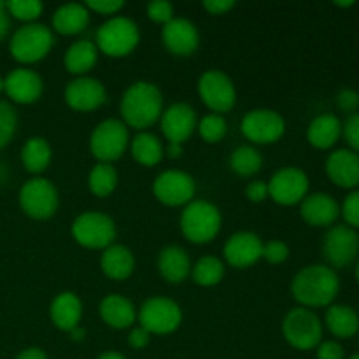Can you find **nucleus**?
I'll return each instance as SVG.
<instances>
[{"mask_svg":"<svg viewBox=\"0 0 359 359\" xmlns=\"http://www.w3.org/2000/svg\"><path fill=\"white\" fill-rule=\"evenodd\" d=\"M119 112L126 126L146 132L163 114V93L151 81H135L123 93Z\"/></svg>","mask_w":359,"mask_h":359,"instance_id":"1","label":"nucleus"},{"mask_svg":"<svg viewBox=\"0 0 359 359\" xmlns=\"http://www.w3.org/2000/svg\"><path fill=\"white\" fill-rule=\"evenodd\" d=\"M340 291V280L328 265L304 266L291 280V294L305 309L330 307Z\"/></svg>","mask_w":359,"mask_h":359,"instance_id":"2","label":"nucleus"},{"mask_svg":"<svg viewBox=\"0 0 359 359\" xmlns=\"http://www.w3.org/2000/svg\"><path fill=\"white\" fill-rule=\"evenodd\" d=\"M223 216L221 210L207 200H193L182 209L179 228L186 241L191 244H209L221 231Z\"/></svg>","mask_w":359,"mask_h":359,"instance_id":"3","label":"nucleus"},{"mask_svg":"<svg viewBox=\"0 0 359 359\" xmlns=\"http://www.w3.org/2000/svg\"><path fill=\"white\" fill-rule=\"evenodd\" d=\"M140 42V28L132 18L112 16L100 25L95 37L98 53L111 58H123L135 51Z\"/></svg>","mask_w":359,"mask_h":359,"instance_id":"4","label":"nucleus"},{"mask_svg":"<svg viewBox=\"0 0 359 359\" xmlns=\"http://www.w3.org/2000/svg\"><path fill=\"white\" fill-rule=\"evenodd\" d=\"M55 46L53 30L44 23H28L18 28L9 42V53L18 63L32 65L49 55Z\"/></svg>","mask_w":359,"mask_h":359,"instance_id":"5","label":"nucleus"},{"mask_svg":"<svg viewBox=\"0 0 359 359\" xmlns=\"http://www.w3.org/2000/svg\"><path fill=\"white\" fill-rule=\"evenodd\" d=\"M130 146L128 126L116 118L98 123L90 135V151L98 163H112L125 154Z\"/></svg>","mask_w":359,"mask_h":359,"instance_id":"6","label":"nucleus"},{"mask_svg":"<svg viewBox=\"0 0 359 359\" xmlns=\"http://www.w3.org/2000/svg\"><path fill=\"white\" fill-rule=\"evenodd\" d=\"M74 241L86 249H107L116 241V223L109 214L98 210L81 212L70 226Z\"/></svg>","mask_w":359,"mask_h":359,"instance_id":"7","label":"nucleus"},{"mask_svg":"<svg viewBox=\"0 0 359 359\" xmlns=\"http://www.w3.org/2000/svg\"><path fill=\"white\" fill-rule=\"evenodd\" d=\"M283 335L294 349H316L323 342V321L311 309L294 307L284 316Z\"/></svg>","mask_w":359,"mask_h":359,"instance_id":"8","label":"nucleus"},{"mask_svg":"<svg viewBox=\"0 0 359 359\" xmlns=\"http://www.w3.org/2000/svg\"><path fill=\"white\" fill-rule=\"evenodd\" d=\"M21 210L28 217L37 221L49 219L56 214L60 205V195L56 186L49 179L37 175L32 177L21 186L20 195H18Z\"/></svg>","mask_w":359,"mask_h":359,"instance_id":"9","label":"nucleus"},{"mask_svg":"<svg viewBox=\"0 0 359 359\" xmlns=\"http://www.w3.org/2000/svg\"><path fill=\"white\" fill-rule=\"evenodd\" d=\"M137 321L151 335H170L181 326L182 309L172 298L151 297L140 305Z\"/></svg>","mask_w":359,"mask_h":359,"instance_id":"10","label":"nucleus"},{"mask_svg":"<svg viewBox=\"0 0 359 359\" xmlns=\"http://www.w3.org/2000/svg\"><path fill=\"white\" fill-rule=\"evenodd\" d=\"M198 95L207 109L214 114H226L237 104V90L226 72L210 69L198 79Z\"/></svg>","mask_w":359,"mask_h":359,"instance_id":"11","label":"nucleus"},{"mask_svg":"<svg viewBox=\"0 0 359 359\" xmlns=\"http://www.w3.org/2000/svg\"><path fill=\"white\" fill-rule=\"evenodd\" d=\"M242 135L252 144L269 146L279 142L286 133V121L283 114L273 109H252L241 121Z\"/></svg>","mask_w":359,"mask_h":359,"instance_id":"12","label":"nucleus"},{"mask_svg":"<svg viewBox=\"0 0 359 359\" xmlns=\"http://www.w3.org/2000/svg\"><path fill=\"white\" fill-rule=\"evenodd\" d=\"M323 255L332 269H346L353 265L359 255V235L347 224L330 228L323 241Z\"/></svg>","mask_w":359,"mask_h":359,"instance_id":"13","label":"nucleus"},{"mask_svg":"<svg viewBox=\"0 0 359 359\" xmlns=\"http://www.w3.org/2000/svg\"><path fill=\"white\" fill-rule=\"evenodd\" d=\"M153 193L163 205L184 207L195 200L196 182L182 170H163L154 179Z\"/></svg>","mask_w":359,"mask_h":359,"instance_id":"14","label":"nucleus"},{"mask_svg":"<svg viewBox=\"0 0 359 359\" xmlns=\"http://www.w3.org/2000/svg\"><path fill=\"white\" fill-rule=\"evenodd\" d=\"M269 196L284 207L297 205L309 195V175L298 167H283L266 181Z\"/></svg>","mask_w":359,"mask_h":359,"instance_id":"15","label":"nucleus"},{"mask_svg":"<svg viewBox=\"0 0 359 359\" xmlns=\"http://www.w3.org/2000/svg\"><path fill=\"white\" fill-rule=\"evenodd\" d=\"M65 104L72 111L91 112L100 109L107 100V90L97 77L81 76L70 81L63 91Z\"/></svg>","mask_w":359,"mask_h":359,"instance_id":"16","label":"nucleus"},{"mask_svg":"<svg viewBox=\"0 0 359 359\" xmlns=\"http://www.w3.org/2000/svg\"><path fill=\"white\" fill-rule=\"evenodd\" d=\"M196 125H198L196 111L186 102H175L168 105L160 118L161 133L167 142L182 144V146L196 132Z\"/></svg>","mask_w":359,"mask_h":359,"instance_id":"17","label":"nucleus"},{"mask_svg":"<svg viewBox=\"0 0 359 359\" xmlns=\"http://www.w3.org/2000/svg\"><path fill=\"white\" fill-rule=\"evenodd\" d=\"M263 241L255 231H237L224 242V263L238 270L255 266L262 259Z\"/></svg>","mask_w":359,"mask_h":359,"instance_id":"18","label":"nucleus"},{"mask_svg":"<svg viewBox=\"0 0 359 359\" xmlns=\"http://www.w3.org/2000/svg\"><path fill=\"white\" fill-rule=\"evenodd\" d=\"M161 42H163L165 49L172 53L174 56H186L193 55L200 46V32L193 21L186 20V18H174L163 25L161 28Z\"/></svg>","mask_w":359,"mask_h":359,"instance_id":"19","label":"nucleus"},{"mask_svg":"<svg viewBox=\"0 0 359 359\" xmlns=\"http://www.w3.org/2000/svg\"><path fill=\"white\" fill-rule=\"evenodd\" d=\"M4 91L14 104L30 105L35 104L44 93V81L35 70L18 67L4 79Z\"/></svg>","mask_w":359,"mask_h":359,"instance_id":"20","label":"nucleus"},{"mask_svg":"<svg viewBox=\"0 0 359 359\" xmlns=\"http://www.w3.org/2000/svg\"><path fill=\"white\" fill-rule=\"evenodd\" d=\"M300 216L311 226H332L339 219L340 205L328 193H311L300 202Z\"/></svg>","mask_w":359,"mask_h":359,"instance_id":"21","label":"nucleus"},{"mask_svg":"<svg viewBox=\"0 0 359 359\" xmlns=\"http://www.w3.org/2000/svg\"><path fill=\"white\" fill-rule=\"evenodd\" d=\"M326 175L339 188L354 189L359 186V154L351 149H337L326 158Z\"/></svg>","mask_w":359,"mask_h":359,"instance_id":"22","label":"nucleus"},{"mask_svg":"<svg viewBox=\"0 0 359 359\" xmlns=\"http://www.w3.org/2000/svg\"><path fill=\"white\" fill-rule=\"evenodd\" d=\"M156 266L161 279L168 284H182L188 277H191V259L188 251L181 245H165L158 255Z\"/></svg>","mask_w":359,"mask_h":359,"instance_id":"23","label":"nucleus"},{"mask_svg":"<svg viewBox=\"0 0 359 359\" xmlns=\"http://www.w3.org/2000/svg\"><path fill=\"white\" fill-rule=\"evenodd\" d=\"M49 318L51 323L62 332L69 333L81 325L83 319V302L72 291H62L55 297L49 305Z\"/></svg>","mask_w":359,"mask_h":359,"instance_id":"24","label":"nucleus"},{"mask_svg":"<svg viewBox=\"0 0 359 359\" xmlns=\"http://www.w3.org/2000/svg\"><path fill=\"white\" fill-rule=\"evenodd\" d=\"M98 312H100L102 321L114 330L133 328L137 321L135 305L128 298L118 293L107 294L105 298H102Z\"/></svg>","mask_w":359,"mask_h":359,"instance_id":"25","label":"nucleus"},{"mask_svg":"<svg viewBox=\"0 0 359 359\" xmlns=\"http://www.w3.org/2000/svg\"><path fill=\"white\" fill-rule=\"evenodd\" d=\"M91 13L81 2H69L53 13V30L60 35H79L90 25Z\"/></svg>","mask_w":359,"mask_h":359,"instance_id":"26","label":"nucleus"},{"mask_svg":"<svg viewBox=\"0 0 359 359\" xmlns=\"http://www.w3.org/2000/svg\"><path fill=\"white\" fill-rule=\"evenodd\" d=\"M100 269L111 280H126L135 270V256L126 245L112 244L102 251Z\"/></svg>","mask_w":359,"mask_h":359,"instance_id":"27","label":"nucleus"},{"mask_svg":"<svg viewBox=\"0 0 359 359\" xmlns=\"http://www.w3.org/2000/svg\"><path fill=\"white\" fill-rule=\"evenodd\" d=\"M342 135V121L335 114H319L307 128V140L316 149H330Z\"/></svg>","mask_w":359,"mask_h":359,"instance_id":"28","label":"nucleus"},{"mask_svg":"<svg viewBox=\"0 0 359 359\" xmlns=\"http://www.w3.org/2000/svg\"><path fill=\"white\" fill-rule=\"evenodd\" d=\"M98 62V49L95 42L88 41V39H81V41L72 42L69 49L63 56V65L69 70L72 76L81 77L86 76Z\"/></svg>","mask_w":359,"mask_h":359,"instance_id":"29","label":"nucleus"},{"mask_svg":"<svg viewBox=\"0 0 359 359\" xmlns=\"http://www.w3.org/2000/svg\"><path fill=\"white\" fill-rule=\"evenodd\" d=\"M130 154L133 160L142 167H156L165 156V146L151 132H139L133 139H130Z\"/></svg>","mask_w":359,"mask_h":359,"instance_id":"30","label":"nucleus"},{"mask_svg":"<svg viewBox=\"0 0 359 359\" xmlns=\"http://www.w3.org/2000/svg\"><path fill=\"white\" fill-rule=\"evenodd\" d=\"M325 325L333 337L337 339H351L359 330L358 312L349 305H330L326 309Z\"/></svg>","mask_w":359,"mask_h":359,"instance_id":"31","label":"nucleus"},{"mask_svg":"<svg viewBox=\"0 0 359 359\" xmlns=\"http://www.w3.org/2000/svg\"><path fill=\"white\" fill-rule=\"evenodd\" d=\"M53 160V149L44 137H30L21 147V163L34 177L46 172Z\"/></svg>","mask_w":359,"mask_h":359,"instance_id":"32","label":"nucleus"},{"mask_svg":"<svg viewBox=\"0 0 359 359\" xmlns=\"http://www.w3.org/2000/svg\"><path fill=\"white\" fill-rule=\"evenodd\" d=\"M224 270H226V266H224V262L221 258L212 255L202 256L191 266L193 283L202 287H214L223 280Z\"/></svg>","mask_w":359,"mask_h":359,"instance_id":"33","label":"nucleus"},{"mask_svg":"<svg viewBox=\"0 0 359 359\" xmlns=\"http://www.w3.org/2000/svg\"><path fill=\"white\" fill-rule=\"evenodd\" d=\"M263 167V156L255 146L244 144L230 154V168L241 177H252Z\"/></svg>","mask_w":359,"mask_h":359,"instance_id":"34","label":"nucleus"},{"mask_svg":"<svg viewBox=\"0 0 359 359\" xmlns=\"http://www.w3.org/2000/svg\"><path fill=\"white\" fill-rule=\"evenodd\" d=\"M118 170L112 163H97L88 174V188L98 198H107L118 186Z\"/></svg>","mask_w":359,"mask_h":359,"instance_id":"35","label":"nucleus"},{"mask_svg":"<svg viewBox=\"0 0 359 359\" xmlns=\"http://www.w3.org/2000/svg\"><path fill=\"white\" fill-rule=\"evenodd\" d=\"M196 132H198V135L202 137L203 142L217 144L226 137L228 123L226 119H224V116L210 112V114L203 116L202 119H198Z\"/></svg>","mask_w":359,"mask_h":359,"instance_id":"36","label":"nucleus"},{"mask_svg":"<svg viewBox=\"0 0 359 359\" xmlns=\"http://www.w3.org/2000/svg\"><path fill=\"white\" fill-rule=\"evenodd\" d=\"M6 11L11 18L28 25L35 23L41 18L44 13V4L41 0H7Z\"/></svg>","mask_w":359,"mask_h":359,"instance_id":"37","label":"nucleus"},{"mask_svg":"<svg viewBox=\"0 0 359 359\" xmlns=\"http://www.w3.org/2000/svg\"><path fill=\"white\" fill-rule=\"evenodd\" d=\"M18 130L16 109L6 100H0V149L13 140Z\"/></svg>","mask_w":359,"mask_h":359,"instance_id":"38","label":"nucleus"},{"mask_svg":"<svg viewBox=\"0 0 359 359\" xmlns=\"http://www.w3.org/2000/svg\"><path fill=\"white\" fill-rule=\"evenodd\" d=\"M287 258H290V248L284 241L272 238V241L263 244L262 259H265L270 265H283Z\"/></svg>","mask_w":359,"mask_h":359,"instance_id":"39","label":"nucleus"},{"mask_svg":"<svg viewBox=\"0 0 359 359\" xmlns=\"http://www.w3.org/2000/svg\"><path fill=\"white\" fill-rule=\"evenodd\" d=\"M146 14L151 21L160 25H167L174 20V6L168 0H151L146 6Z\"/></svg>","mask_w":359,"mask_h":359,"instance_id":"40","label":"nucleus"},{"mask_svg":"<svg viewBox=\"0 0 359 359\" xmlns=\"http://www.w3.org/2000/svg\"><path fill=\"white\" fill-rule=\"evenodd\" d=\"M344 219H346L347 226L358 230L359 228V189H354L353 193L346 196L342 207H340Z\"/></svg>","mask_w":359,"mask_h":359,"instance_id":"41","label":"nucleus"},{"mask_svg":"<svg viewBox=\"0 0 359 359\" xmlns=\"http://www.w3.org/2000/svg\"><path fill=\"white\" fill-rule=\"evenodd\" d=\"M337 107L340 109L342 112H346L347 116L356 114L359 109V93L353 88H344L337 93Z\"/></svg>","mask_w":359,"mask_h":359,"instance_id":"42","label":"nucleus"},{"mask_svg":"<svg viewBox=\"0 0 359 359\" xmlns=\"http://www.w3.org/2000/svg\"><path fill=\"white\" fill-rule=\"evenodd\" d=\"M84 6L88 7L90 13L112 18L125 7V2L123 0H88V2H84Z\"/></svg>","mask_w":359,"mask_h":359,"instance_id":"43","label":"nucleus"},{"mask_svg":"<svg viewBox=\"0 0 359 359\" xmlns=\"http://www.w3.org/2000/svg\"><path fill=\"white\" fill-rule=\"evenodd\" d=\"M342 135L346 137L351 151L359 154V112L347 116L346 121L342 123Z\"/></svg>","mask_w":359,"mask_h":359,"instance_id":"44","label":"nucleus"},{"mask_svg":"<svg viewBox=\"0 0 359 359\" xmlns=\"http://www.w3.org/2000/svg\"><path fill=\"white\" fill-rule=\"evenodd\" d=\"M245 196H248L249 202H252V203H262V202H265L266 198H270L269 184H266V181L255 179V181L249 182V184L245 186Z\"/></svg>","mask_w":359,"mask_h":359,"instance_id":"45","label":"nucleus"},{"mask_svg":"<svg viewBox=\"0 0 359 359\" xmlns=\"http://www.w3.org/2000/svg\"><path fill=\"white\" fill-rule=\"evenodd\" d=\"M316 356L318 359H346V354H344V347L340 346L335 340H326V342H321L318 347H316Z\"/></svg>","mask_w":359,"mask_h":359,"instance_id":"46","label":"nucleus"},{"mask_svg":"<svg viewBox=\"0 0 359 359\" xmlns=\"http://www.w3.org/2000/svg\"><path fill=\"white\" fill-rule=\"evenodd\" d=\"M149 342H151V333L147 332V330H144L142 326H135V328H132V332H130L128 335V344L132 349L135 351L146 349V347L149 346Z\"/></svg>","mask_w":359,"mask_h":359,"instance_id":"47","label":"nucleus"},{"mask_svg":"<svg viewBox=\"0 0 359 359\" xmlns=\"http://www.w3.org/2000/svg\"><path fill=\"white\" fill-rule=\"evenodd\" d=\"M202 7L212 16H221V14H226L228 11H231L235 7L233 0H205L202 2Z\"/></svg>","mask_w":359,"mask_h":359,"instance_id":"48","label":"nucleus"},{"mask_svg":"<svg viewBox=\"0 0 359 359\" xmlns=\"http://www.w3.org/2000/svg\"><path fill=\"white\" fill-rule=\"evenodd\" d=\"M11 32V16L6 11V2L0 0V42L9 35Z\"/></svg>","mask_w":359,"mask_h":359,"instance_id":"49","label":"nucleus"},{"mask_svg":"<svg viewBox=\"0 0 359 359\" xmlns=\"http://www.w3.org/2000/svg\"><path fill=\"white\" fill-rule=\"evenodd\" d=\"M16 359H49L41 347H27L18 354Z\"/></svg>","mask_w":359,"mask_h":359,"instance_id":"50","label":"nucleus"},{"mask_svg":"<svg viewBox=\"0 0 359 359\" xmlns=\"http://www.w3.org/2000/svg\"><path fill=\"white\" fill-rule=\"evenodd\" d=\"M182 153H184V146H182V144L167 142V146H165V156L172 158V160H177V158H181Z\"/></svg>","mask_w":359,"mask_h":359,"instance_id":"51","label":"nucleus"},{"mask_svg":"<svg viewBox=\"0 0 359 359\" xmlns=\"http://www.w3.org/2000/svg\"><path fill=\"white\" fill-rule=\"evenodd\" d=\"M69 337H70V340H74V342H83L84 337H86V330L79 325V326H76L74 330H70Z\"/></svg>","mask_w":359,"mask_h":359,"instance_id":"52","label":"nucleus"},{"mask_svg":"<svg viewBox=\"0 0 359 359\" xmlns=\"http://www.w3.org/2000/svg\"><path fill=\"white\" fill-rule=\"evenodd\" d=\"M97 359H126V358L123 356L121 353H118V351H105V353H102Z\"/></svg>","mask_w":359,"mask_h":359,"instance_id":"53","label":"nucleus"},{"mask_svg":"<svg viewBox=\"0 0 359 359\" xmlns=\"http://www.w3.org/2000/svg\"><path fill=\"white\" fill-rule=\"evenodd\" d=\"M337 7H351L354 6V2H335Z\"/></svg>","mask_w":359,"mask_h":359,"instance_id":"54","label":"nucleus"},{"mask_svg":"<svg viewBox=\"0 0 359 359\" xmlns=\"http://www.w3.org/2000/svg\"><path fill=\"white\" fill-rule=\"evenodd\" d=\"M354 273H356V279H358V283H359V259H358V263H356V270H354Z\"/></svg>","mask_w":359,"mask_h":359,"instance_id":"55","label":"nucleus"},{"mask_svg":"<svg viewBox=\"0 0 359 359\" xmlns=\"http://www.w3.org/2000/svg\"><path fill=\"white\" fill-rule=\"evenodd\" d=\"M4 91V79H2V76H0V93H2Z\"/></svg>","mask_w":359,"mask_h":359,"instance_id":"56","label":"nucleus"},{"mask_svg":"<svg viewBox=\"0 0 359 359\" xmlns=\"http://www.w3.org/2000/svg\"><path fill=\"white\" fill-rule=\"evenodd\" d=\"M349 359H359V353H358V354H354V356H351Z\"/></svg>","mask_w":359,"mask_h":359,"instance_id":"57","label":"nucleus"}]
</instances>
